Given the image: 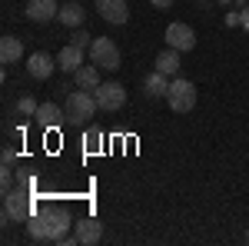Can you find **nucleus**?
Listing matches in <instances>:
<instances>
[{"label":"nucleus","mask_w":249,"mask_h":246,"mask_svg":"<svg viewBox=\"0 0 249 246\" xmlns=\"http://www.w3.org/2000/svg\"><path fill=\"white\" fill-rule=\"evenodd\" d=\"M30 216H34V203H30V193H27V187L3 189V223H10V220L27 223Z\"/></svg>","instance_id":"nucleus-2"},{"label":"nucleus","mask_w":249,"mask_h":246,"mask_svg":"<svg viewBox=\"0 0 249 246\" xmlns=\"http://www.w3.org/2000/svg\"><path fill=\"white\" fill-rule=\"evenodd\" d=\"M73 80H77L80 90H96L100 87V67L96 63H83L77 74H73Z\"/></svg>","instance_id":"nucleus-16"},{"label":"nucleus","mask_w":249,"mask_h":246,"mask_svg":"<svg viewBox=\"0 0 249 246\" xmlns=\"http://www.w3.org/2000/svg\"><path fill=\"white\" fill-rule=\"evenodd\" d=\"M96 10L107 23H126L130 20V7L126 0H96Z\"/></svg>","instance_id":"nucleus-9"},{"label":"nucleus","mask_w":249,"mask_h":246,"mask_svg":"<svg viewBox=\"0 0 249 246\" xmlns=\"http://www.w3.org/2000/svg\"><path fill=\"white\" fill-rule=\"evenodd\" d=\"M73 233H77V240L83 246H93V243H100V236H103V223H100L96 216H83V220L73 223Z\"/></svg>","instance_id":"nucleus-8"},{"label":"nucleus","mask_w":249,"mask_h":246,"mask_svg":"<svg viewBox=\"0 0 249 246\" xmlns=\"http://www.w3.org/2000/svg\"><path fill=\"white\" fill-rule=\"evenodd\" d=\"M73 47H80V50H90V43H93V37L83 30V27H77V34H73V40H70Z\"/></svg>","instance_id":"nucleus-21"},{"label":"nucleus","mask_w":249,"mask_h":246,"mask_svg":"<svg viewBox=\"0 0 249 246\" xmlns=\"http://www.w3.org/2000/svg\"><path fill=\"white\" fill-rule=\"evenodd\" d=\"M90 60H93L96 67H103V70H120V47H116L110 37H93L90 43Z\"/></svg>","instance_id":"nucleus-5"},{"label":"nucleus","mask_w":249,"mask_h":246,"mask_svg":"<svg viewBox=\"0 0 249 246\" xmlns=\"http://www.w3.org/2000/svg\"><path fill=\"white\" fill-rule=\"evenodd\" d=\"M236 7H243V10H246V7H249V0H236Z\"/></svg>","instance_id":"nucleus-27"},{"label":"nucleus","mask_w":249,"mask_h":246,"mask_svg":"<svg viewBox=\"0 0 249 246\" xmlns=\"http://www.w3.org/2000/svg\"><path fill=\"white\" fill-rule=\"evenodd\" d=\"M166 43H170L173 50L186 54V50L196 47V34H193L190 23H170V27H166Z\"/></svg>","instance_id":"nucleus-7"},{"label":"nucleus","mask_w":249,"mask_h":246,"mask_svg":"<svg viewBox=\"0 0 249 246\" xmlns=\"http://www.w3.org/2000/svg\"><path fill=\"white\" fill-rule=\"evenodd\" d=\"M246 240H249V233H246Z\"/></svg>","instance_id":"nucleus-30"},{"label":"nucleus","mask_w":249,"mask_h":246,"mask_svg":"<svg viewBox=\"0 0 249 246\" xmlns=\"http://www.w3.org/2000/svg\"><path fill=\"white\" fill-rule=\"evenodd\" d=\"M96 103H100V110H107V114H116L123 103H126V87L123 83H116V80H107V83H100L93 90Z\"/></svg>","instance_id":"nucleus-6"},{"label":"nucleus","mask_w":249,"mask_h":246,"mask_svg":"<svg viewBox=\"0 0 249 246\" xmlns=\"http://www.w3.org/2000/svg\"><path fill=\"white\" fill-rule=\"evenodd\" d=\"M219 3H223V7H230V3H236V0H219Z\"/></svg>","instance_id":"nucleus-28"},{"label":"nucleus","mask_w":249,"mask_h":246,"mask_svg":"<svg viewBox=\"0 0 249 246\" xmlns=\"http://www.w3.org/2000/svg\"><path fill=\"white\" fill-rule=\"evenodd\" d=\"M63 110H67V123H90V116L100 110V103H96L93 90H73Z\"/></svg>","instance_id":"nucleus-3"},{"label":"nucleus","mask_w":249,"mask_h":246,"mask_svg":"<svg viewBox=\"0 0 249 246\" xmlns=\"http://www.w3.org/2000/svg\"><path fill=\"white\" fill-rule=\"evenodd\" d=\"M57 20L63 23V27H70V30H73V27H83V20H87V10L80 7L77 0H70V3H63V7H60Z\"/></svg>","instance_id":"nucleus-14"},{"label":"nucleus","mask_w":249,"mask_h":246,"mask_svg":"<svg viewBox=\"0 0 249 246\" xmlns=\"http://www.w3.org/2000/svg\"><path fill=\"white\" fill-rule=\"evenodd\" d=\"M23 57V43H20V37H0V60L3 63H17V60Z\"/></svg>","instance_id":"nucleus-17"},{"label":"nucleus","mask_w":249,"mask_h":246,"mask_svg":"<svg viewBox=\"0 0 249 246\" xmlns=\"http://www.w3.org/2000/svg\"><path fill=\"white\" fill-rule=\"evenodd\" d=\"M37 107H40V103L34 100V96H20V100H17V114H23V116H34V114H37Z\"/></svg>","instance_id":"nucleus-20"},{"label":"nucleus","mask_w":249,"mask_h":246,"mask_svg":"<svg viewBox=\"0 0 249 246\" xmlns=\"http://www.w3.org/2000/svg\"><path fill=\"white\" fill-rule=\"evenodd\" d=\"M57 14H60L57 0H27V17L34 23H50Z\"/></svg>","instance_id":"nucleus-10"},{"label":"nucleus","mask_w":249,"mask_h":246,"mask_svg":"<svg viewBox=\"0 0 249 246\" xmlns=\"http://www.w3.org/2000/svg\"><path fill=\"white\" fill-rule=\"evenodd\" d=\"M226 27H243V10H230L226 14Z\"/></svg>","instance_id":"nucleus-22"},{"label":"nucleus","mask_w":249,"mask_h":246,"mask_svg":"<svg viewBox=\"0 0 249 246\" xmlns=\"http://www.w3.org/2000/svg\"><path fill=\"white\" fill-rule=\"evenodd\" d=\"M150 3H153L156 10H170V7L176 3V0H150Z\"/></svg>","instance_id":"nucleus-25"},{"label":"nucleus","mask_w":249,"mask_h":246,"mask_svg":"<svg viewBox=\"0 0 249 246\" xmlns=\"http://www.w3.org/2000/svg\"><path fill=\"white\" fill-rule=\"evenodd\" d=\"M83 143H87V153H100V147H103V133L96 130V127H90L87 136H83Z\"/></svg>","instance_id":"nucleus-19"},{"label":"nucleus","mask_w":249,"mask_h":246,"mask_svg":"<svg viewBox=\"0 0 249 246\" xmlns=\"http://www.w3.org/2000/svg\"><path fill=\"white\" fill-rule=\"evenodd\" d=\"M143 90H146V94L153 96V100H160V96H166V94H170V76H166V74H160V70H153V74L146 76Z\"/></svg>","instance_id":"nucleus-18"},{"label":"nucleus","mask_w":249,"mask_h":246,"mask_svg":"<svg viewBox=\"0 0 249 246\" xmlns=\"http://www.w3.org/2000/svg\"><path fill=\"white\" fill-rule=\"evenodd\" d=\"M196 3H206V0H196Z\"/></svg>","instance_id":"nucleus-29"},{"label":"nucleus","mask_w":249,"mask_h":246,"mask_svg":"<svg viewBox=\"0 0 249 246\" xmlns=\"http://www.w3.org/2000/svg\"><path fill=\"white\" fill-rule=\"evenodd\" d=\"M70 227H73V216L67 207H43L27 220L30 240H47V243H60Z\"/></svg>","instance_id":"nucleus-1"},{"label":"nucleus","mask_w":249,"mask_h":246,"mask_svg":"<svg viewBox=\"0 0 249 246\" xmlns=\"http://www.w3.org/2000/svg\"><path fill=\"white\" fill-rule=\"evenodd\" d=\"M243 30H246V34H249V7H246V10H243Z\"/></svg>","instance_id":"nucleus-26"},{"label":"nucleus","mask_w":249,"mask_h":246,"mask_svg":"<svg viewBox=\"0 0 249 246\" xmlns=\"http://www.w3.org/2000/svg\"><path fill=\"white\" fill-rule=\"evenodd\" d=\"M153 70H160V74L166 76H179V50H163V54H156V67Z\"/></svg>","instance_id":"nucleus-15"},{"label":"nucleus","mask_w":249,"mask_h":246,"mask_svg":"<svg viewBox=\"0 0 249 246\" xmlns=\"http://www.w3.org/2000/svg\"><path fill=\"white\" fill-rule=\"evenodd\" d=\"M17 160V153H14V147H3V167H10Z\"/></svg>","instance_id":"nucleus-24"},{"label":"nucleus","mask_w":249,"mask_h":246,"mask_svg":"<svg viewBox=\"0 0 249 246\" xmlns=\"http://www.w3.org/2000/svg\"><path fill=\"white\" fill-rule=\"evenodd\" d=\"M0 183H3V189H10V183H14V173H10V167H3V173H0Z\"/></svg>","instance_id":"nucleus-23"},{"label":"nucleus","mask_w":249,"mask_h":246,"mask_svg":"<svg viewBox=\"0 0 249 246\" xmlns=\"http://www.w3.org/2000/svg\"><path fill=\"white\" fill-rule=\"evenodd\" d=\"M57 67L63 70V74H77L80 67H83V50L73 47V43H67V47L57 54Z\"/></svg>","instance_id":"nucleus-13"},{"label":"nucleus","mask_w":249,"mask_h":246,"mask_svg":"<svg viewBox=\"0 0 249 246\" xmlns=\"http://www.w3.org/2000/svg\"><path fill=\"white\" fill-rule=\"evenodd\" d=\"M53 70H60V67L50 54H30V57H27V74L34 76V80H47Z\"/></svg>","instance_id":"nucleus-12"},{"label":"nucleus","mask_w":249,"mask_h":246,"mask_svg":"<svg viewBox=\"0 0 249 246\" xmlns=\"http://www.w3.org/2000/svg\"><path fill=\"white\" fill-rule=\"evenodd\" d=\"M34 120H37L43 130H57L60 123H67V110H60L57 103H40Z\"/></svg>","instance_id":"nucleus-11"},{"label":"nucleus","mask_w":249,"mask_h":246,"mask_svg":"<svg viewBox=\"0 0 249 246\" xmlns=\"http://www.w3.org/2000/svg\"><path fill=\"white\" fill-rule=\"evenodd\" d=\"M166 103L173 107V114H190L193 107H196V87H193L190 80H183V76H173Z\"/></svg>","instance_id":"nucleus-4"}]
</instances>
